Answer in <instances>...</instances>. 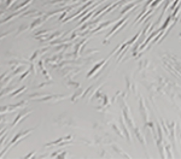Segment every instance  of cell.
<instances>
[{
  "label": "cell",
  "instance_id": "obj_1",
  "mask_svg": "<svg viewBox=\"0 0 181 159\" xmlns=\"http://www.w3.org/2000/svg\"><path fill=\"white\" fill-rule=\"evenodd\" d=\"M175 128H176V123L170 122L169 123V135L172 140V146H174V151L176 152V137H175Z\"/></svg>",
  "mask_w": 181,
  "mask_h": 159
},
{
  "label": "cell",
  "instance_id": "obj_2",
  "mask_svg": "<svg viewBox=\"0 0 181 159\" xmlns=\"http://www.w3.org/2000/svg\"><path fill=\"white\" fill-rule=\"evenodd\" d=\"M140 113H141V116H142V118H144V121L145 122H149V112H147V109H146V106H145V102H144V99L140 97Z\"/></svg>",
  "mask_w": 181,
  "mask_h": 159
},
{
  "label": "cell",
  "instance_id": "obj_3",
  "mask_svg": "<svg viewBox=\"0 0 181 159\" xmlns=\"http://www.w3.org/2000/svg\"><path fill=\"white\" fill-rule=\"evenodd\" d=\"M134 129V134L136 135V137L139 139V141L141 142V145L146 148V140H145V136L142 135V133H141V130H140V128H138V127H134L133 128Z\"/></svg>",
  "mask_w": 181,
  "mask_h": 159
},
{
  "label": "cell",
  "instance_id": "obj_4",
  "mask_svg": "<svg viewBox=\"0 0 181 159\" xmlns=\"http://www.w3.org/2000/svg\"><path fill=\"white\" fill-rule=\"evenodd\" d=\"M123 111H124V117H126L127 122L129 123V126H132V127L134 128V126H133V119H132V117H131V113H129V109H128V106H127V105H126V107L123 109Z\"/></svg>",
  "mask_w": 181,
  "mask_h": 159
},
{
  "label": "cell",
  "instance_id": "obj_5",
  "mask_svg": "<svg viewBox=\"0 0 181 159\" xmlns=\"http://www.w3.org/2000/svg\"><path fill=\"white\" fill-rule=\"evenodd\" d=\"M164 145H166V150H167V157L168 158H173V154H172V145L166 144V141H164Z\"/></svg>",
  "mask_w": 181,
  "mask_h": 159
},
{
  "label": "cell",
  "instance_id": "obj_6",
  "mask_svg": "<svg viewBox=\"0 0 181 159\" xmlns=\"http://www.w3.org/2000/svg\"><path fill=\"white\" fill-rule=\"evenodd\" d=\"M177 130H179V135H180V139H181V130H180V128H179Z\"/></svg>",
  "mask_w": 181,
  "mask_h": 159
},
{
  "label": "cell",
  "instance_id": "obj_7",
  "mask_svg": "<svg viewBox=\"0 0 181 159\" xmlns=\"http://www.w3.org/2000/svg\"><path fill=\"white\" fill-rule=\"evenodd\" d=\"M180 39H181V34H180Z\"/></svg>",
  "mask_w": 181,
  "mask_h": 159
},
{
  "label": "cell",
  "instance_id": "obj_8",
  "mask_svg": "<svg viewBox=\"0 0 181 159\" xmlns=\"http://www.w3.org/2000/svg\"><path fill=\"white\" fill-rule=\"evenodd\" d=\"M180 17H181V16H180ZM180 21H181V18H180Z\"/></svg>",
  "mask_w": 181,
  "mask_h": 159
}]
</instances>
